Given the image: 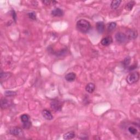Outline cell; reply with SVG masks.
<instances>
[{
  "instance_id": "1",
  "label": "cell",
  "mask_w": 140,
  "mask_h": 140,
  "mask_svg": "<svg viewBox=\"0 0 140 140\" xmlns=\"http://www.w3.org/2000/svg\"><path fill=\"white\" fill-rule=\"evenodd\" d=\"M76 28H77L78 31L80 32V33L83 34H86L90 31L91 26L89 21H88L85 19H82L79 20L77 22Z\"/></svg>"
},
{
  "instance_id": "2",
  "label": "cell",
  "mask_w": 140,
  "mask_h": 140,
  "mask_svg": "<svg viewBox=\"0 0 140 140\" xmlns=\"http://www.w3.org/2000/svg\"><path fill=\"white\" fill-rule=\"evenodd\" d=\"M139 78V74L138 72H133L129 73L126 77V81L129 84H134L137 82Z\"/></svg>"
},
{
  "instance_id": "3",
  "label": "cell",
  "mask_w": 140,
  "mask_h": 140,
  "mask_svg": "<svg viewBox=\"0 0 140 140\" xmlns=\"http://www.w3.org/2000/svg\"><path fill=\"white\" fill-rule=\"evenodd\" d=\"M63 106V103L59 100H54L50 103V107L55 112H60L61 111Z\"/></svg>"
},
{
  "instance_id": "4",
  "label": "cell",
  "mask_w": 140,
  "mask_h": 140,
  "mask_svg": "<svg viewBox=\"0 0 140 140\" xmlns=\"http://www.w3.org/2000/svg\"><path fill=\"white\" fill-rule=\"evenodd\" d=\"M9 133L12 135L18 137H22L24 136V132L23 129L19 127H14L10 129Z\"/></svg>"
},
{
  "instance_id": "5",
  "label": "cell",
  "mask_w": 140,
  "mask_h": 140,
  "mask_svg": "<svg viewBox=\"0 0 140 140\" xmlns=\"http://www.w3.org/2000/svg\"><path fill=\"white\" fill-rule=\"evenodd\" d=\"M115 39L118 43L120 44H123L127 41L128 38H127L126 34L121 33V32H119V33H117L116 34Z\"/></svg>"
},
{
  "instance_id": "6",
  "label": "cell",
  "mask_w": 140,
  "mask_h": 140,
  "mask_svg": "<svg viewBox=\"0 0 140 140\" xmlns=\"http://www.w3.org/2000/svg\"><path fill=\"white\" fill-rule=\"evenodd\" d=\"M126 37L128 39L130 40H135L138 36V33L136 30H134L132 29L129 30L126 33Z\"/></svg>"
},
{
  "instance_id": "7",
  "label": "cell",
  "mask_w": 140,
  "mask_h": 140,
  "mask_svg": "<svg viewBox=\"0 0 140 140\" xmlns=\"http://www.w3.org/2000/svg\"><path fill=\"white\" fill-rule=\"evenodd\" d=\"M128 131L130 135L136 136L139 135V130L135 125H130L128 127Z\"/></svg>"
},
{
  "instance_id": "8",
  "label": "cell",
  "mask_w": 140,
  "mask_h": 140,
  "mask_svg": "<svg viewBox=\"0 0 140 140\" xmlns=\"http://www.w3.org/2000/svg\"><path fill=\"white\" fill-rule=\"evenodd\" d=\"M42 114L43 118L47 120H52L54 118L52 113L48 110H43L42 112Z\"/></svg>"
},
{
  "instance_id": "9",
  "label": "cell",
  "mask_w": 140,
  "mask_h": 140,
  "mask_svg": "<svg viewBox=\"0 0 140 140\" xmlns=\"http://www.w3.org/2000/svg\"><path fill=\"white\" fill-rule=\"evenodd\" d=\"M51 14L54 17H60L63 15L64 12H63L62 9L60 8H55L51 12Z\"/></svg>"
},
{
  "instance_id": "10",
  "label": "cell",
  "mask_w": 140,
  "mask_h": 140,
  "mask_svg": "<svg viewBox=\"0 0 140 140\" xmlns=\"http://www.w3.org/2000/svg\"><path fill=\"white\" fill-rule=\"evenodd\" d=\"M113 42L112 38L110 36H107L103 38L101 41V44L104 46H109Z\"/></svg>"
},
{
  "instance_id": "11",
  "label": "cell",
  "mask_w": 140,
  "mask_h": 140,
  "mask_svg": "<svg viewBox=\"0 0 140 140\" xmlns=\"http://www.w3.org/2000/svg\"><path fill=\"white\" fill-rule=\"evenodd\" d=\"M12 105V101L7 99L3 98L1 101V107L2 109H7Z\"/></svg>"
},
{
  "instance_id": "12",
  "label": "cell",
  "mask_w": 140,
  "mask_h": 140,
  "mask_svg": "<svg viewBox=\"0 0 140 140\" xmlns=\"http://www.w3.org/2000/svg\"><path fill=\"white\" fill-rule=\"evenodd\" d=\"M105 24L103 21H98L96 24V29L98 33L102 34L105 31Z\"/></svg>"
},
{
  "instance_id": "13",
  "label": "cell",
  "mask_w": 140,
  "mask_h": 140,
  "mask_svg": "<svg viewBox=\"0 0 140 140\" xmlns=\"http://www.w3.org/2000/svg\"><path fill=\"white\" fill-rule=\"evenodd\" d=\"M65 79L69 82H72L75 80L76 78V74L74 72H69L65 76Z\"/></svg>"
},
{
  "instance_id": "14",
  "label": "cell",
  "mask_w": 140,
  "mask_h": 140,
  "mask_svg": "<svg viewBox=\"0 0 140 140\" xmlns=\"http://www.w3.org/2000/svg\"><path fill=\"white\" fill-rule=\"evenodd\" d=\"M95 89V85L93 83H89L85 87V90L87 92L91 94Z\"/></svg>"
},
{
  "instance_id": "15",
  "label": "cell",
  "mask_w": 140,
  "mask_h": 140,
  "mask_svg": "<svg viewBox=\"0 0 140 140\" xmlns=\"http://www.w3.org/2000/svg\"><path fill=\"white\" fill-rule=\"evenodd\" d=\"M76 133L74 131H69L63 135V138L64 139H71L74 138Z\"/></svg>"
},
{
  "instance_id": "16",
  "label": "cell",
  "mask_w": 140,
  "mask_h": 140,
  "mask_svg": "<svg viewBox=\"0 0 140 140\" xmlns=\"http://www.w3.org/2000/svg\"><path fill=\"white\" fill-rule=\"evenodd\" d=\"M122 1L120 0H113L111 3V8L112 9H117L122 3Z\"/></svg>"
},
{
  "instance_id": "17",
  "label": "cell",
  "mask_w": 140,
  "mask_h": 140,
  "mask_svg": "<svg viewBox=\"0 0 140 140\" xmlns=\"http://www.w3.org/2000/svg\"><path fill=\"white\" fill-rule=\"evenodd\" d=\"M135 4H136V2L133 1H131L129 2L125 6L126 10H128V11H131L132 9L133 6H135Z\"/></svg>"
},
{
  "instance_id": "18",
  "label": "cell",
  "mask_w": 140,
  "mask_h": 140,
  "mask_svg": "<svg viewBox=\"0 0 140 140\" xmlns=\"http://www.w3.org/2000/svg\"><path fill=\"white\" fill-rule=\"evenodd\" d=\"M131 57L130 56L126 57L123 61V64L124 67H128L129 66L131 62Z\"/></svg>"
},
{
  "instance_id": "19",
  "label": "cell",
  "mask_w": 140,
  "mask_h": 140,
  "mask_svg": "<svg viewBox=\"0 0 140 140\" xmlns=\"http://www.w3.org/2000/svg\"><path fill=\"white\" fill-rule=\"evenodd\" d=\"M11 76V73L9 72H1V79L2 80L4 79V80L8 79Z\"/></svg>"
},
{
  "instance_id": "20",
  "label": "cell",
  "mask_w": 140,
  "mask_h": 140,
  "mask_svg": "<svg viewBox=\"0 0 140 140\" xmlns=\"http://www.w3.org/2000/svg\"><path fill=\"white\" fill-rule=\"evenodd\" d=\"M21 122H23V123H26L29 122L30 121V116L28 115L27 114H24L23 115L21 116Z\"/></svg>"
},
{
  "instance_id": "21",
  "label": "cell",
  "mask_w": 140,
  "mask_h": 140,
  "mask_svg": "<svg viewBox=\"0 0 140 140\" xmlns=\"http://www.w3.org/2000/svg\"><path fill=\"white\" fill-rule=\"evenodd\" d=\"M117 27V24L115 22H111L108 25V30L109 31H112Z\"/></svg>"
},
{
  "instance_id": "22",
  "label": "cell",
  "mask_w": 140,
  "mask_h": 140,
  "mask_svg": "<svg viewBox=\"0 0 140 140\" xmlns=\"http://www.w3.org/2000/svg\"><path fill=\"white\" fill-rule=\"evenodd\" d=\"M28 15L30 19H31V20H36V13L34 12H29L28 13Z\"/></svg>"
},
{
  "instance_id": "23",
  "label": "cell",
  "mask_w": 140,
  "mask_h": 140,
  "mask_svg": "<svg viewBox=\"0 0 140 140\" xmlns=\"http://www.w3.org/2000/svg\"><path fill=\"white\" fill-rule=\"evenodd\" d=\"M4 95L6 96L11 97V96H15V95H17V93L13 91H6L4 93Z\"/></svg>"
},
{
  "instance_id": "24",
  "label": "cell",
  "mask_w": 140,
  "mask_h": 140,
  "mask_svg": "<svg viewBox=\"0 0 140 140\" xmlns=\"http://www.w3.org/2000/svg\"><path fill=\"white\" fill-rule=\"evenodd\" d=\"M32 126V123L31 121H29L28 122L26 123H23V127L24 129H30Z\"/></svg>"
},
{
  "instance_id": "25",
  "label": "cell",
  "mask_w": 140,
  "mask_h": 140,
  "mask_svg": "<svg viewBox=\"0 0 140 140\" xmlns=\"http://www.w3.org/2000/svg\"><path fill=\"white\" fill-rule=\"evenodd\" d=\"M11 15H12V17L13 18V19L14 20L15 22H16L17 21V14L15 12L14 10H11Z\"/></svg>"
},
{
  "instance_id": "26",
  "label": "cell",
  "mask_w": 140,
  "mask_h": 140,
  "mask_svg": "<svg viewBox=\"0 0 140 140\" xmlns=\"http://www.w3.org/2000/svg\"><path fill=\"white\" fill-rule=\"evenodd\" d=\"M42 2L45 4L46 5H49V4H50L51 3H52V1H42Z\"/></svg>"
}]
</instances>
